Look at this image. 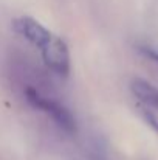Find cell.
<instances>
[{
	"label": "cell",
	"instance_id": "obj_3",
	"mask_svg": "<svg viewBox=\"0 0 158 160\" xmlns=\"http://www.w3.org/2000/svg\"><path fill=\"white\" fill-rule=\"evenodd\" d=\"M12 28L16 33H19L22 38H25L30 44L37 47L39 50L50 41L53 36L51 31H48L41 22L30 16H20L12 20Z\"/></svg>",
	"mask_w": 158,
	"mask_h": 160
},
{
	"label": "cell",
	"instance_id": "obj_1",
	"mask_svg": "<svg viewBox=\"0 0 158 160\" xmlns=\"http://www.w3.org/2000/svg\"><path fill=\"white\" fill-rule=\"evenodd\" d=\"M25 95H26V100L30 101L31 106L39 109V110H42V112H45L48 117H51L53 120H54V123L60 129H64L65 132H74L76 131V120H74L73 113L64 104H60L56 100L42 97L33 87H28L25 90Z\"/></svg>",
	"mask_w": 158,
	"mask_h": 160
},
{
	"label": "cell",
	"instance_id": "obj_4",
	"mask_svg": "<svg viewBox=\"0 0 158 160\" xmlns=\"http://www.w3.org/2000/svg\"><path fill=\"white\" fill-rule=\"evenodd\" d=\"M130 90L141 103L158 109V89L154 87L151 82L136 78L130 82Z\"/></svg>",
	"mask_w": 158,
	"mask_h": 160
},
{
	"label": "cell",
	"instance_id": "obj_5",
	"mask_svg": "<svg viewBox=\"0 0 158 160\" xmlns=\"http://www.w3.org/2000/svg\"><path fill=\"white\" fill-rule=\"evenodd\" d=\"M141 113H143V117H144V120L147 121V124L154 129V131H157L158 132V118L149 110V109H141Z\"/></svg>",
	"mask_w": 158,
	"mask_h": 160
},
{
	"label": "cell",
	"instance_id": "obj_2",
	"mask_svg": "<svg viewBox=\"0 0 158 160\" xmlns=\"http://www.w3.org/2000/svg\"><path fill=\"white\" fill-rule=\"evenodd\" d=\"M45 65L56 75L67 76L70 72V52L64 39L53 34L50 41L41 48Z\"/></svg>",
	"mask_w": 158,
	"mask_h": 160
},
{
	"label": "cell",
	"instance_id": "obj_6",
	"mask_svg": "<svg viewBox=\"0 0 158 160\" xmlns=\"http://www.w3.org/2000/svg\"><path fill=\"white\" fill-rule=\"evenodd\" d=\"M140 50L143 52V54H146L147 58H151V59H154V61H157V62H158V52H157V50L149 48V47H141Z\"/></svg>",
	"mask_w": 158,
	"mask_h": 160
}]
</instances>
